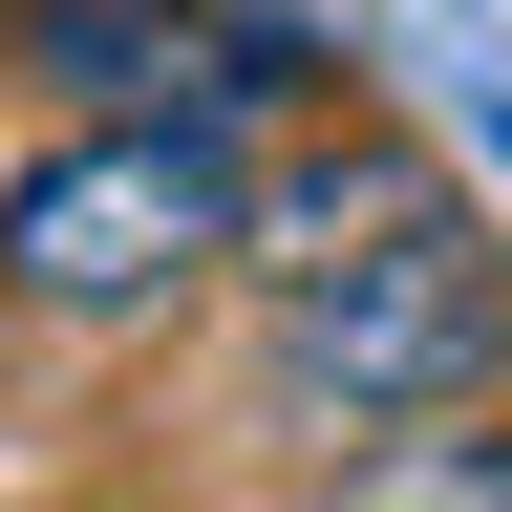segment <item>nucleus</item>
<instances>
[{
  "label": "nucleus",
  "instance_id": "2",
  "mask_svg": "<svg viewBox=\"0 0 512 512\" xmlns=\"http://www.w3.org/2000/svg\"><path fill=\"white\" fill-rule=\"evenodd\" d=\"M256 150L235 128H64L43 171H0V299L22 320H171L192 278L256 256Z\"/></svg>",
  "mask_w": 512,
  "mask_h": 512
},
{
  "label": "nucleus",
  "instance_id": "1",
  "mask_svg": "<svg viewBox=\"0 0 512 512\" xmlns=\"http://www.w3.org/2000/svg\"><path fill=\"white\" fill-rule=\"evenodd\" d=\"M470 406H512V278H491V235L448 192L256 299V427H299L320 470L406 448V427H470Z\"/></svg>",
  "mask_w": 512,
  "mask_h": 512
},
{
  "label": "nucleus",
  "instance_id": "3",
  "mask_svg": "<svg viewBox=\"0 0 512 512\" xmlns=\"http://www.w3.org/2000/svg\"><path fill=\"white\" fill-rule=\"evenodd\" d=\"M320 512H512V406L406 427V448H342V470H320Z\"/></svg>",
  "mask_w": 512,
  "mask_h": 512
}]
</instances>
